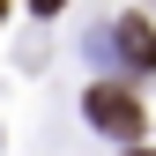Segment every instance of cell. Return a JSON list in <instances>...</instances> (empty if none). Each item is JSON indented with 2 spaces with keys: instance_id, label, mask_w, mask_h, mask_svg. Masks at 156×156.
<instances>
[{
  "instance_id": "6da1fadb",
  "label": "cell",
  "mask_w": 156,
  "mask_h": 156,
  "mask_svg": "<svg viewBox=\"0 0 156 156\" xmlns=\"http://www.w3.org/2000/svg\"><path fill=\"white\" fill-rule=\"evenodd\" d=\"M89 119L104 134H126V141H141V97H134L126 82H97L89 89Z\"/></svg>"
},
{
  "instance_id": "7a4b0ae2",
  "label": "cell",
  "mask_w": 156,
  "mask_h": 156,
  "mask_svg": "<svg viewBox=\"0 0 156 156\" xmlns=\"http://www.w3.org/2000/svg\"><path fill=\"white\" fill-rule=\"evenodd\" d=\"M119 45H126V60H134V67H156V30H149V23H126V30H119Z\"/></svg>"
},
{
  "instance_id": "3957f363",
  "label": "cell",
  "mask_w": 156,
  "mask_h": 156,
  "mask_svg": "<svg viewBox=\"0 0 156 156\" xmlns=\"http://www.w3.org/2000/svg\"><path fill=\"white\" fill-rule=\"evenodd\" d=\"M0 15H8V8H0Z\"/></svg>"
}]
</instances>
